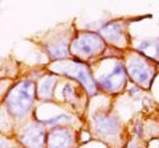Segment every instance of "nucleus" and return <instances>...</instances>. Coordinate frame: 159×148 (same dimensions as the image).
Returning <instances> with one entry per match:
<instances>
[{
	"instance_id": "1a4fd4ad",
	"label": "nucleus",
	"mask_w": 159,
	"mask_h": 148,
	"mask_svg": "<svg viewBox=\"0 0 159 148\" xmlns=\"http://www.w3.org/2000/svg\"><path fill=\"white\" fill-rule=\"evenodd\" d=\"M138 50L147 57H151L154 60H159V41H154V40L143 41L138 46Z\"/></svg>"
},
{
	"instance_id": "f8f14e48",
	"label": "nucleus",
	"mask_w": 159,
	"mask_h": 148,
	"mask_svg": "<svg viewBox=\"0 0 159 148\" xmlns=\"http://www.w3.org/2000/svg\"><path fill=\"white\" fill-rule=\"evenodd\" d=\"M49 52H51V56L53 58H61L64 56H66L68 48H66V45H60V46H56V48H52Z\"/></svg>"
},
{
	"instance_id": "0eeeda50",
	"label": "nucleus",
	"mask_w": 159,
	"mask_h": 148,
	"mask_svg": "<svg viewBox=\"0 0 159 148\" xmlns=\"http://www.w3.org/2000/svg\"><path fill=\"white\" fill-rule=\"evenodd\" d=\"M94 124L98 132H101L103 135H110L118 131L119 128V122L113 116H97L94 119Z\"/></svg>"
},
{
	"instance_id": "39448f33",
	"label": "nucleus",
	"mask_w": 159,
	"mask_h": 148,
	"mask_svg": "<svg viewBox=\"0 0 159 148\" xmlns=\"http://www.w3.org/2000/svg\"><path fill=\"white\" fill-rule=\"evenodd\" d=\"M23 141L24 144L31 148H41L44 146V141H45V132L41 127L31 126L24 131Z\"/></svg>"
},
{
	"instance_id": "423d86ee",
	"label": "nucleus",
	"mask_w": 159,
	"mask_h": 148,
	"mask_svg": "<svg viewBox=\"0 0 159 148\" xmlns=\"http://www.w3.org/2000/svg\"><path fill=\"white\" fill-rule=\"evenodd\" d=\"M49 148H69L72 144V136L68 130H53L49 135Z\"/></svg>"
},
{
	"instance_id": "f257e3e1",
	"label": "nucleus",
	"mask_w": 159,
	"mask_h": 148,
	"mask_svg": "<svg viewBox=\"0 0 159 148\" xmlns=\"http://www.w3.org/2000/svg\"><path fill=\"white\" fill-rule=\"evenodd\" d=\"M34 89L33 82L31 81H23L17 86H15L7 97V107L8 111L13 116H24L29 111L33 98H34Z\"/></svg>"
},
{
	"instance_id": "f03ea898",
	"label": "nucleus",
	"mask_w": 159,
	"mask_h": 148,
	"mask_svg": "<svg viewBox=\"0 0 159 148\" xmlns=\"http://www.w3.org/2000/svg\"><path fill=\"white\" fill-rule=\"evenodd\" d=\"M102 40L101 37L96 33H85L80 36L73 44V52L78 56H93L94 53L101 50L102 48Z\"/></svg>"
},
{
	"instance_id": "7ed1b4c3",
	"label": "nucleus",
	"mask_w": 159,
	"mask_h": 148,
	"mask_svg": "<svg viewBox=\"0 0 159 148\" xmlns=\"http://www.w3.org/2000/svg\"><path fill=\"white\" fill-rule=\"evenodd\" d=\"M99 83L103 89L106 90H118L119 87H122L125 85V81H126V76H125V67L121 63H117L114 66L113 72L109 74V76L105 77H99Z\"/></svg>"
},
{
	"instance_id": "20e7f679",
	"label": "nucleus",
	"mask_w": 159,
	"mask_h": 148,
	"mask_svg": "<svg viewBox=\"0 0 159 148\" xmlns=\"http://www.w3.org/2000/svg\"><path fill=\"white\" fill-rule=\"evenodd\" d=\"M127 70H129V74H130L138 83L145 85V86H147L148 83H150L151 77H152V72H151V69L148 67L146 63H143L142 61H139V60L133 61L130 65H129Z\"/></svg>"
},
{
	"instance_id": "9d476101",
	"label": "nucleus",
	"mask_w": 159,
	"mask_h": 148,
	"mask_svg": "<svg viewBox=\"0 0 159 148\" xmlns=\"http://www.w3.org/2000/svg\"><path fill=\"white\" fill-rule=\"evenodd\" d=\"M102 33L110 41H119L122 37V25L118 23H109L102 27Z\"/></svg>"
},
{
	"instance_id": "6e6552de",
	"label": "nucleus",
	"mask_w": 159,
	"mask_h": 148,
	"mask_svg": "<svg viewBox=\"0 0 159 148\" xmlns=\"http://www.w3.org/2000/svg\"><path fill=\"white\" fill-rule=\"evenodd\" d=\"M68 74H74L73 77L77 78V80L88 89V91L90 93V94H94V93H96V85H94V82H93L92 77H90V73H89V70L85 66L76 65L73 70L68 72Z\"/></svg>"
},
{
	"instance_id": "9b49d317",
	"label": "nucleus",
	"mask_w": 159,
	"mask_h": 148,
	"mask_svg": "<svg viewBox=\"0 0 159 148\" xmlns=\"http://www.w3.org/2000/svg\"><path fill=\"white\" fill-rule=\"evenodd\" d=\"M54 82L56 80L52 77H48L44 80V82L39 87V94L41 98H52L53 90H54Z\"/></svg>"
},
{
	"instance_id": "ddd939ff",
	"label": "nucleus",
	"mask_w": 159,
	"mask_h": 148,
	"mask_svg": "<svg viewBox=\"0 0 159 148\" xmlns=\"http://www.w3.org/2000/svg\"><path fill=\"white\" fill-rule=\"evenodd\" d=\"M62 120H69V118H68V115H58V116H54V118H52V119H47V120H44V123L45 124H56V123H60V122H62Z\"/></svg>"
}]
</instances>
